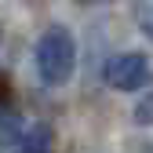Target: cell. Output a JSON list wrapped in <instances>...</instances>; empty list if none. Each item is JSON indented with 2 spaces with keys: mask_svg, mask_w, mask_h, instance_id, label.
<instances>
[{
  "mask_svg": "<svg viewBox=\"0 0 153 153\" xmlns=\"http://www.w3.org/2000/svg\"><path fill=\"white\" fill-rule=\"evenodd\" d=\"M36 73H40V80L48 88H59L73 76V66H76V44H73V33L66 26H51L40 33V40H36Z\"/></svg>",
  "mask_w": 153,
  "mask_h": 153,
  "instance_id": "cell-1",
  "label": "cell"
},
{
  "mask_svg": "<svg viewBox=\"0 0 153 153\" xmlns=\"http://www.w3.org/2000/svg\"><path fill=\"white\" fill-rule=\"evenodd\" d=\"M106 84L113 91H142L149 80H153V66L146 55L139 51H124V55H113L106 62Z\"/></svg>",
  "mask_w": 153,
  "mask_h": 153,
  "instance_id": "cell-2",
  "label": "cell"
},
{
  "mask_svg": "<svg viewBox=\"0 0 153 153\" xmlns=\"http://www.w3.org/2000/svg\"><path fill=\"white\" fill-rule=\"evenodd\" d=\"M51 142H55V135H51V124H44V120H36V124H29L26 131H22V139H18V153H51Z\"/></svg>",
  "mask_w": 153,
  "mask_h": 153,
  "instance_id": "cell-3",
  "label": "cell"
},
{
  "mask_svg": "<svg viewBox=\"0 0 153 153\" xmlns=\"http://www.w3.org/2000/svg\"><path fill=\"white\" fill-rule=\"evenodd\" d=\"M135 22L139 29L153 40V0H135Z\"/></svg>",
  "mask_w": 153,
  "mask_h": 153,
  "instance_id": "cell-4",
  "label": "cell"
},
{
  "mask_svg": "<svg viewBox=\"0 0 153 153\" xmlns=\"http://www.w3.org/2000/svg\"><path fill=\"white\" fill-rule=\"evenodd\" d=\"M135 124H153V91H146V99L135 106Z\"/></svg>",
  "mask_w": 153,
  "mask_h": 153,
  "instance_id": "cell-5",
  "label": "cell"
},
{
  "mask_svg": "<svg viewBox=\"0 0 153 153\" xmlns=\"http://www.w3.org/2000/svg\"><path fill=\"white\" fill-rule=\"evenodd\" d=\"M76 4H88L91 7V4H106V0H76Z\"/></svg>",
  "mask_w": 153,
  "mask_h": 153,
  "instance_id": "cell-6",
  "label": "cell"
},
{
  "mask_svg": "<svg viewBox=\"0 0 153 153\" xmlns=\"http://www.w3.org/2000/svg\"><path fill=\"white\" fill-rule=\"evenodd\" d=\"M146 153H153V142H149V149H146Z\"/></svg>",
  "mask_w": 153,
  "mask_h": 153,
  "instance_id": "cell-7",
  "label": "cell"
},
{
  "mask_svg": "<svg viewBox=\"0 0 153 153\" xmlns=\"http://www.w3.org/2000/svg\"><path fill=\"white\" fill-rule=\"evenodd\" d=\"M36 4H44V0H36Z\"/></svg>",
  "mask_w": 153,
  "mask_h": 153,
  "instance_id": "cell-8",
  "label": "cell"
}]
</instances>
